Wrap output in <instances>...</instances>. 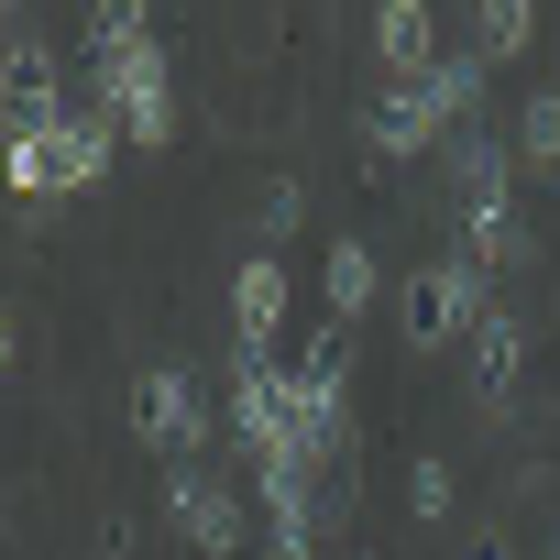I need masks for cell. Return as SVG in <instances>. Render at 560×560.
I'll return each mask as SVG.
<instances>
[{
	"label": "cell",
	"mask_w": 560,
	"mask_h": 560,
	"mask_svg": "<svg viewBox=\"0 0 560 560\" xmlns=\"http://www.w3.org/2000/svg\"><path fill=\"white\" fill-rule=\"evenodd\" d=\"M319 287H330V319H352V308L374 298V253H363V242H341V253H330V275H319Z\"/></svg>",
	"instance_id": "ba28073f"
},
{
	"label": "cell",
	"mask_w": 560,
	"mask_h": 560,
	"mask_svg": "<svg viewBox=\"0 0 560 560\" xmlns=\"http://www.w3.org/2000/svg\"><path fill=\"white\" fill-rule=\"evenodd\" d=\"M516 143H527V165H560V89L527 100V132H516Z\"/></svg>",
	"instance_id": "30bf717a"
},
{
	"label": "cell",
	"mask_w": 560,
	"mask_h": 560,
	"mask_svg": "<svg viewBox=\"0 0 560 560\" xmlns=\"http://www.w3.org/2000/svg\"><path fill=\"white\" fill-rule=\"evenodd\" d=\"M352 560H374V549H352Z\"/></svg>",
	"instance_id": "4fadbf2b"
},
{
	"label": "cell",
	"mask_w": 560,
	"mask_h": 560,
	"mask_svg": "<svg viewBox=\"0 0 560 560\" xmlns=\"http://www.w3.org/2000/svg\"><path fill=\"white\" fill-rule=\"evenodd\" d=\"M472 89H483L472 67H429L418 89H396V100L374 110V143H385V154H418V143H429L451 110H472Z\"/></svg>",
	"instance_id": "7a4b0ae2"
},
{
	"label": "cell",
	"mask_w": 560,
	"mask_h": 560,
	"mask_svg": "<svg viewBox=\"0 0 560 560\" xmlns=\"http://www.w3.org/2000/svg\"><path fill=\"white\" fill-rule=\"evenodd\" d=\"M231 319H242V352H264V341H275V319H287V275H275V253H253V264H242Z\"/></svg>",
	"instance_id": "5b68a950"
},
{
	"label": "cell",
	"mask_w": 560,
	"mask_h": 560,
	"mask_svg": "<svg viewBox=\"0 0 560 560\" xmlns=\"http://www.w3.org/2000/svg\"><path fill=\"white\" fill-rule=\"evenodd\" d=\"M538 34V0H483V56H516Z\"/></svg>",
	"instance_id": "9c48e42d"
},
{
	"label": "cell",
	"mask_w": 560,
	"mask_h": 560,
	"mask_svg": "<svg viewBox=\"0 0 560 560\" xmlns=\"http://www.w3.org/2000/svg\"><path fill=\"white\" fill-rule=\"evenodd\" d=\"M165 516H176L187 549H231V538H242V505H231V483H209V472H165Z\"/></svg>",
	"instance_id": "3957f363"
},
{
	"label": "cell",
	"mask_w": 560,
	"mask_h": 560,
	"mask_svg": "<svg viewBox=\"0 0 560 560\" xmlns=\"http://www.w3.org/2000/svg\"><path fill=\"white\" fill-rule=\"evenodd\" d=\"M472 385H483V407H505V385H516V330L505 319L472 330Z\"/></svg>",
	"instance_id": "52a82bcc"
},
{
	"label": "cell",
	"mask_w": 560,
	"mask_h": 560,
	"mask_svg": "<svg viewBox=\"0 0 560 560\" xmlns=\"http://www.w3.org/2000/svg\"><path fill=\"white\" fill-rule=\"evenodd\" d=\"M374 45H385V67L429 78V0H385V12H374Z\"/></svg>",
	"instance_id": "8992f818"
},
{
	"label": "cell",
	"mask_w": 560,
	"mask_h": 560,
	"mask_svg": "<svg viewBox=\"0 0 560 560\" xmlns=\"http://www.w3.org/2000/svg\"><path fill=\"white\" fill-rule=\"evenodd\" d=\"M0 363H12V319H0Z\"/></svg>",
	"instance_id": "7c38bea8"
},
{
	"label": "cell",
	"mask_w": 560,
	"mask_h": 560,
	"mask_svg": "<svg viewBox=\"0 0 560 560\" xmlns=\"http://www.w3.org/2000/svg\"><path fill=\"white\" fill-rule=\"evenodd\" d=\"M407 494H418V516H440V505H451V472H440V462H418V472H407Z\"/></svg>",
	"instance_id": "8fae6325"
},
{
	"label": "cell",
	"mask_w": 560,
	"mask_h": 560,
	"mask_svg": "<svg viewBox=\"0 0 560 560\" xmlns=\"http://www.w3.org/2000/svg\"><path fill=\"white\" fill-rule=\"evenodd\" d=\"M407 330L440 352L451 330H483V264L472 253H451V264H429V275H407Z\"/></svg>",
	"instance_id": "6da1fadb"
},
{
	"label": "cell",
	"mask_w": 560,
	"mask_h": 560,
	"mask_svg": "<svg viewBox=\"0 0 560 560\" xmlns=\"http://www.w3.org/2000/svg\"><path fill=\"white\" fill-rule=\"evenodd\" d=\"M132 407H143V440H154L165 462H187V451L209 440V429H198V385H187V374H143V396H132Z\"/></svg>",
	"instance_id": "277c9868"
}]
</instances>
